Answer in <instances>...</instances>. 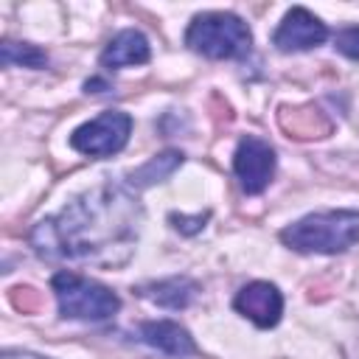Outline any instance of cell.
<instances>
[{
    "label": "cell",
    "instance_id": "obj_1",
    "mask_svg": "<svg viewBox=\"0 0 359 359\" xmlns=\"http://www.w3.org/2000/svg\"><path fill=\"white\" fill-rule=\"evenodd\" d=\"M132 230V199L112 188L93 191L65 208L56 219L36 224L31 241L45 258H90L118 244Z\"/></svg>",
    "mask_w": 359,
    "mask_h": 359
},
{
    "label": "cell",
    "instance_id": "obj_9",
    "mask_svg": "<svg viewBox=\"0 0 359 359\" xmlns=\"http://www.w3.org/2000/svg\"><path fill=\"white\" fill-rule=\"evenodd\" d=\"M140 337L146 345L168 353V356H188L196 351L191 334L185 328H180L177 323L171 320H151V323H143L140 325Z\"/></svg>",
    "mask_w": 359,
    "mask_h": 359
},
{
    "label": "cell",
    "instance_id": "obj_16",
    "mask_svg": "<svg viewBox=\"0 0 359 359\" xmlns=\"http://www.w3.org/2000/svg\"><path fill=\"white\" fill-rule=\"evenodd\" d=\"M205 219H208V213H199V216H194V219H188V216H177V213L171 216L174 227H177V230H182V233H196V230H202Z\"/></svg>",
    "mask_w": 359,
    "mask_h": 359
},
{
    "label": "cell",
    "instance_id": "obj_5",
    "mask_svg": "<svg viewBox=\"0 0 359 359\" xmlns=\"http://www.w3.org/2000/svg\"><path fill=\"white\" fill-rule=\"evenodd\" d=\"M129 132H132V118L121 109H107L90 123L79 126L70 135V146L90 157H109L126 146Z\"/></svg>",
    "mask_w": 359,
    "mask_h": 359
},
{
    "label": "cell",
    "instance_id": "obj_6",
    "mask_svg": "<svg viewBox=\"0 0 359 359\" xmlns=\"http://www.w3.org/2000/svg\"><path fill=\"white\" fill-rule=\"evenodd\" d=\"M233 171L247 194H261L275 174V151L266 140L247 135L238 140L233 154Z\"/></svg>",
    "mask_w": 359,
    "mask_h": 359
},
{
    "label": "cell",
    "instance_id": "obj_4",
    "mask_svg": "<svg viewBox=\"0 0 359 359\" xmlns=\"http://www.w3.org/2000/svg\"><path fill=\"white\" fill-rule=\"evenodd\" d=\"M53 294L59 300V311L62 317H73V320H107L121 309V300L112 289L81 278L76 272H56L53 280Z\"/></svg>",
    "mask_w": 359,
    "mask_h": 359
},
{
    "label": "cell",
    "instance_id": "obj_8",
    "mask_svg": "<svg viewBox=\"0 0 359 359\" xmlns=\"http://www.w3.org/2000/svg\"><path fill=\"white\" fill-rule=\"evenodd\" d=\"M236 311L250 317L258 328H269L280 320V311H283V297L278 292V286L266 283V280H255V283H247L236 300H233Z\"/></svg>",
    "mask_w": 359,
    "mask_h": 359
},
{
    "label": "cell",
    "instance_id": "obj_2",
    "mask_svg": "<svg viewBox=\"0 0 359 359\" xmlns=\"http://www.w3.org/2000/svg\"><path fill=\"white\" fill-rule=\"evenodd\" d=\"M280 241L297 252H345L359 241V210H323L280 230Z\"/></svg>",
    "mask_w": 359,
    "mask_h": 359
},
{
    "label": "cell",
    "instance_id": "obj_11",
    "mask_svg": "<svg viewBox=\"0 0 359 359\" xmlns=\"http://www.w3.org/2000/svg\"><path fill=\"white\" fill-rule=\"evenodd\" d=\"M194 292H196V283L188 278H168V280L140 286V294L163 309H185L191 303Z\"/></svg>",
    "mask_w": 359,
    "mask_h": 359
},
{
    "label": "cell",
    "instance_id": "obj_17",
    "mask_svg": "<svg viewBox=\"0 0 359 359\" xmlns=\"http://www.w3.org/2000/svg\"><path fill=\"white\" fill-rule=\"evenodd\" d=\"M3 359H39V356H31V353H3Z\"/></svg>",
    "mask_w": 359,
    "mask_h": 359
},
{
    "label": "cell",
    "instance_id": "obj_13",
    "mask_svg": "<svg viewBox=\"0 0 359 359\" xmlns=\"http://www.w3.org/2000/svg\"><path fill=\"white\" fill-rule=\"evenodd\" d=\"M180 163H182V154H180V151H163V154L151 157L146 165H140L137 171H132L129 182H132L135 188H146V185H151V182H157V180H163V177H168Z\"/></svg>",
    "mask_w": 359,
    "mask_h": 359
},
{
    "label": "cell",
    "instance_id": "obj_15",
    "mask_svg": "<svg viewBox=\"0 0 359 359\" xmlns=\"http://www.w3.org/2000/svg\"><path fill=\"white\" fill-rule=\"evenodd\" d=\"M334 45L339 53H345L348 59H359V25L356 28H345L334 36Z\"/></svg>",
    "mask_w": 359,
    "mask_h": 359
},
{
    "label": "cell",
    "instance_id": "obj_10",
    "mask_svg": "<svg viewBox=\"0 0 359 359\" xmlns=\"http://www.w3.org/2000/svg\"><path fill=\"white\" fill-rule=\"evenodd\" d=\"M151 56L149 50V39L129 28V31H121L101 53V65L109 67V70H118V67H126V65H146Z\"/></svg>",
    "mask_w": 359,
    "mask_h": 359
},
{
    "label": "cell",
    "instance_id": "obj_12",
    "mask_svg": "<svg viewBox=\"0 0 359 359\" xmlns=\"http://www.w3.org/2000/svg\"><path fill=\"white\" fill-rule=\"evenodd\" d=\"M280 123H283V129L292 132L294 137H323V135L331 129V123H328V121L323 118V112L314 109V107L292 109V115L283 112V115H280Z\"/></svg>",
    "mask_w": 359,
    "mask_h": 359
},
{
    "label": "cell",
    "instance_id": "obj_3",
    "mask_svg": "<svg viewBox=\"0 0 359 359\" xmlns=\"http://www.w3.org/2000/svg\"><path fill=\"white\" fill-rule=\"evenodd\" d=\"M250 28L241 17L210 11L194 17L185 31V45L208 59H238L250 50Z\"/></svg>",
    "mask_w": 359,
    "mask_h": 359
},
{
    "label": "cell",
    "instance_id": "obj_14",
    "mask_svg": "<svg viewBox=\"0 0 359 359\" xmlns=\"http://www.w3.org/2000/svg\"><path fill=\"white\" fill-rule=\"evenodd\" d=\"M0 59H3V65H22V67H45L48 65V53L28 42H3Z\"/></svg>",
    "mask_w": 359,
    "mask_h": 359
},
{
    "label": "cell",
    "instance_id": "obj_7",
    "mask_svg": "<svg viewBox=\"0 0 359 359\" xmlns=\"http://www.w3.org/2000/svg\"><path fill=\"white\" fill-rule=\"evenodd\" d=\"M325 36H328V28L311 11H306V8L297 6V8H292L283 17V22L278 25L272 42L283 53H297V50H309V48L323 45Z\"/></svg>",
    "mask_w": 359,
    "mask_h": 359
}]
</instances>
